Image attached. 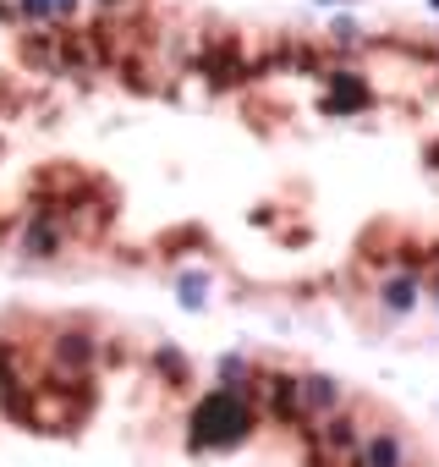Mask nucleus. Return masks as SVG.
<instances>
[{
  "instance_id": "f03ea898",
  "label": "nucleus",
  "mask_w": 439,
  "mask_h": 467,
  "mask_svg": "<svg viewBox=\"0 0 439 467\" xmlns=\"http://www.w3.org/2000/svg\"><path fill=\"white\" fill-rule=\"evenodd\" d=\"M352 462H357V467H412V445H406L401 429H373V434L357 445Z\"/></svg>"
},
{
  "instance_id": "20e7f679",
  "label": "nucleus",
  "mask_w": 439,
  "mask_h": 467,
  "mask_svg": "<svg viewBox=\"0 0 439 467\" xmlns=\"http://www.w3.org/2000/svg\"><path fill=\"white\" fill-rule=\"evenodd\" d=\"M181 303H187V308H198V303H203V281H198V275H187V281H181Z\"/></svg>"
},
{
  "instance_id": "7ed1b4c3",
  "label": "nucleus",
  "mask_w": 439,
  "mask_h": 467,
  "mask_svg": "<svg viewBox=\"0 0 439 467\" xmlns=\"http://www.w3.org/2000/svg\"><path fill=\"white\" fill-rule=\"evenodd\" d=\"M313 445H319L324 456H335V462H346V456H357V445H362V434H357V423H352V418H330L324 429H313Z\"/></svg>"
},
{
  "instance_id": "f257e3e1",
  "label": "nucleus",
  "mask_w": 439,
  "mask_h": 467,
  "mask_svg": "<svg viewBox=\"0 0 439 467\" xmlns=\"http://www.w3.org/2000/svg\"><path fill=\"white\" fill-rule=\"evenodd\" d=\"M253 429H259L253 401H248L237 385H231V390H214V396H203L198 412H192V451H237Z\"/></svg>"
}]
</instances>
